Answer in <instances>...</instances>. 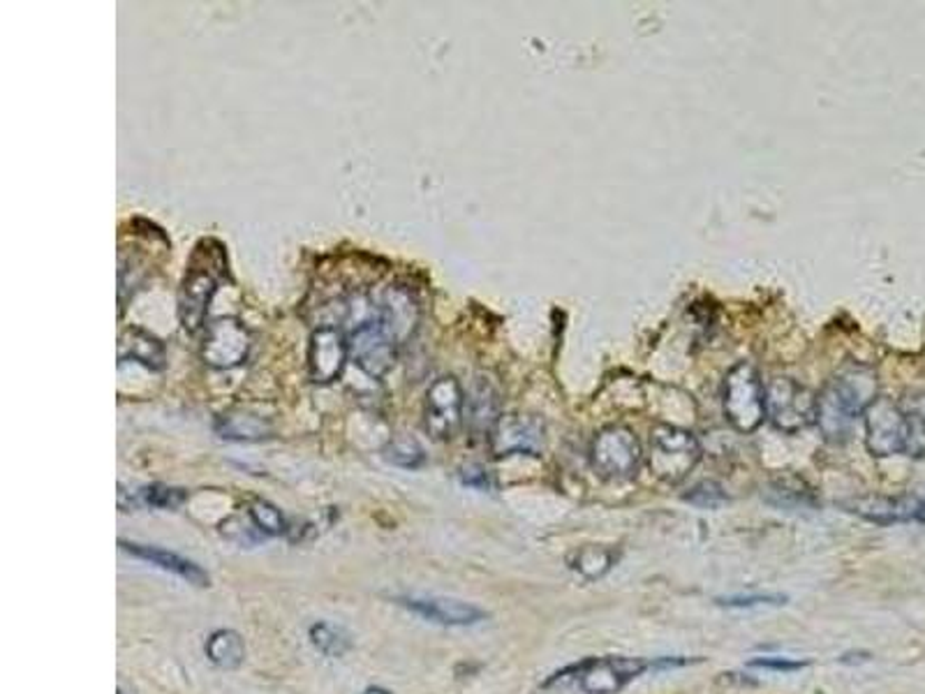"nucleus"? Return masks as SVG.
Instances as JSON below:
<instances>
[{
    "label": "nucleus",
    "mask_w": 925,
    "mask_h": 694,
    "mask_svg": "<svg viewBox=\"0 0 925 694\" xmlns=\"http://www.w3.org/2000/svg\"><path fill=\"white\" fill-rule=\"evenodd\" d=\"M877 373L849 361L835 373L817 397V427L830 442H845L856 421L877 401Z\"/></svg>",
    "instance_id": "1"
},
{
    "label": "nucleus",
    "mask_w": 925,
    "mask_h": 694,
    "mask_svg": "<svg viewBox=\"0 0 925 694\" xmlns=\"http://www.w3.org/2000/svg\"><path fill=\"white\" fill-rule=\"evenodd\" d=\"M223 283H232L227 248L218 238H199L176 294V313L186 334L206 329L208 309Z\"/></svg>",
    "instance_id": "2"
},
{
    "label": "nucleus",
    "mask_w": 925,
    "mask_h": 694,
    "mask_svg": "<svg viewBox=\"0 0 925 694\" xmlns=\"http://www.w3.org/2000/svg\"><path fill=\"white\" fill-rule=\"evenodd\" d=\"M725 419L738 433L757 431L766 419V387L750 361H738L725 375L722 387Z\"/></svg>",
    "instance_id": "3"
},
{
    "label": "nucleus",
    "mask_w": 925,
    "mask_h": 694,
    "mask_svg": "<svg viewBox=\"0 0 925 694\" xmlns=\"http://www.w3.org/2000/svg\"><path fill=\"white\" fill-rule=\"evenodd\" d=\"M701 461V444L695 433L671 424H658L648 436V468L667 485L688 479Z\"/></svg>",
    "instance_id": "4"
},
{
    "label": "nucleus",
    "mask_w": 925,
    "mask_h": 694,
    "mask_svg": "<svg viewBox=\"0 0 925 694\" xmlns=\"http://www.w3.org/2000/svg\"><path fill=\"white\" fill-rule=\"evenodd\" d=\"M590 463L594 472L609 481L634 479L643 463V447L637 433L622 424H609L597 431L590 444Z\"/></svg>",
    "instance_id": "5"
},
{
    "label": "nucleus",
    "mask_w": 925,
    "mask_h": 694,
    "mask_svg": "<svg viewBox=\"0 0 925 694\" xmlns=\"http://www.w3.org/2000/svg\"><path fill=\"white\" fill-rule=\"evenodd\" d=\"M766 417L783 433H800L817 424V397L791 378H773L766 384Z\"/></svg>",
    "instance_id": "6"
},
{
    "label": "nucleus",
    "mask_w": 925,
    "mask_h": 694,
    "mask_svg": "<svg viewBox=\"0 0 925 694\" xmlns=\"http://www.w3.org/2000/svg\"><path fill=\"white\" fill-rule=\"evenodd\" d=\"M865 447L873 457L888 459L909 451L912 421L909 412L890 399H877L863 414Z\"/></svg>",
    "instance_id": "7"
},
{
    "label": "nucleus",
    "mask_w": 925,
    "mask_h": 694,
    "mask_svg": "<svg viewBox=\"0 0 925 694\" xmlns=\"http://www.w3.org/2000/svg\"><path fill=\"white\" fill-rule=\"evenodd\" d=\"M253 348V336L248 326L238 317H218L208 322L204 329V339L199 356L208 369L232 371L248 361Z\"/></svg>",
    "instance_id": "8"
},
{
    "label": "nucleus",
    "mask_w": 925,
    "mask_h": 694,
    "mask_svg": "<svg viewBox=\"0 0 925 694\" xmlns=\"http://www.w3.org/2000/svg\"><path fill=\"white\" fill-rule=\"evenodd\" d=\"M350 359L360 366L368 378L382 380L392 371L398 356V341L386 331L375 317V304L368 320L352 326L350 331Z\"/></svg>",
    "instance_id": "9"
},
{
    "label": "nucleus",
    "mask_w": 925,
    "mask_h": 694,
    "mask_svg": "<svg viewBox=\"0 0 925 694\" xmlns=\"http://www.w3.org/2000/svg\"><path fill=\"white\" fill-rule=\"evenodd\" d=\"M465 394L454 375H442L431 382L424 399V431L442 442L452 440L463 427Z\"/></svg>",
    "instance_id": "10"
},
{
    "label": "nucleus",
    "mask_w": 925,
    "mask_h": 694,
    "mask_svg": "<svg viewBox=\"0 0 925 694\" xmlns=\"http://www.w3.org/2000/svg\"><path fill=\"white\" fill-rule=\"evenodd\" d=\"M489 444L495 459L514 454L540 457L547 444V427L534 414H502L489 433Z\"/></svg>",
    "instance_id": "11"
},
{
    "label": "nucleus",
    "mask_w": 925,
    "mask_h": 694,
    "mask_svg": "<svg viewBox=\"0 0 925 694\" xmlns=\"http://www.w3.org/2000/svg\"><path fill=\"white\" fill-rule=\"evenodd\" d=\"M350 361V336L341 324H319L311 334L308 375L315 384L338 382Z\"/></svg>",
    "instance_id": "12"
},
{
    "label": "nucleus",
    "mask_w": 925,
    "mask_h": 694,
    "mask_svg": "<svg viewBox=\"0 0 925 694\" xmlns=\"http://www.w3.org/2000/svg\"><path fill=\"white\" fill-rule=\"evenodd\" d=\"M652 667L643 657H600L579 665V685L588 694H616Z\"/></svg>",
    "instance_id": "13"
},
{
    "label": "nucleus",
    "mask_w": 925,
    "mask_h": 694,
    "mask_svg": "<svg viewBox=\"0 0 925 694\" xmlns=\"http://www.w3.org/2000/svg\"><path fill=\"white\" fill-rule=\"evenodd\" d=\"M373 304H375V317L398 341V345H403L414 334L416 326H420V320H422L420 299H416V294L405 285L394 283L390 287H384L382 294L373 299Z\"/></svg>",
    "instance_id": "14"
},
{
    "label": "nucleus",
    "mask_w": 925,
    "mask_h": 694,
    "mask_svg": "<svg viewBox=\"0 0 925 694\" xmlns=\"http://www.w3.org/2000/svg\"><path fill=\"white\" fill-rule=\"evenodd\" d=\"M845 507L854 515L868 519L873 524H903V521H916L925 519V500L918 496H865L847 500Z\"/></svg>",
    "instance_id": "15"
},
{
    "label": "nucleus",
    "mask_w": 925,
    "mask_h": 694,
    "mask_svg": "<svg viewBox=\"0 0 925 694\" xmlns=\"http://www.w3.org/2000/svg\"><path fill=\"white\" fill-rule=\"evenodd\" d=\"M118 361L121 364L132 361V364H139L146 371L160 373L167 366V350L165 343L151 331L130 324L118 334Z\"/></svg>",
    "instance_id": "16"
},
{
    "label": "nucleus",
    "mask_w": 925,
    "mask_h": 694,
    "mask_svg": "<svg viewBox=\"0 0 925 694\" xmlns=\"http://www.w3.org/2000/svg\"><path fill=\"white\" fill-rule=\"evenodd\" d=\"M403 605L437 625H474L486 618L482 609L454 597H405Z\"/></svg>",
    "instance_id": "17"
},
{
    "label": "nucleus",
    "mask_w": 925,
    "mask_h": 694,
    "mask_svg": "<svg viewBox=\"0 0 925 694\" xmlns=\"http://www.w3.org/2000/svg\"><path fill=\"white\" fill-rule=\"evenodd\" d=\"M118 545H121V549H124V551H128V554H132V556H137V558L146 560V563H151V565H158L160 569L171 571V575L186 579L188 584H195V586H208V575H206V571H204L199 565H195L193 560L184 558V556L171 554V551H165V549H158V547L137 545V541H126V539L118 541Z\"/></svg>",
    "instance_id": "18"
},
{
    "label": "nucleus",
    "mask_w": 925,
    "mask_h": 694,
    "mask_svg": "<svg viewBox=\"0 0 925 694\" xmlns=\"http://www.w3.org/2000/svg\"><path fill=\"white\" fill-rule=\"evenodd\" d=\"M500 391L493 384V380L486 378H476L474 387H472V394L468 401V424L470 431L476 436H486L493 431V427L498 424L500 419Z\"/></svg>",
    "instance_id": "19"
},
{
    "label": "nucleus",
    "mask_w": 925,
    "mask_h": 694,
    "mask_svg": "<svg viewBox=\"0 0 925 694\" xmlns=\"http://www.w3.org/2000/svg\"><path fill=\"white\" fill-rule=\"evenodd\" d=\"M216 433L225 440L257 442L272 438L274 427L272 421H266L253 412H227L216 419Z\"/></svg>",
    "instance_id": "20"
},
{
    "label": "nucleus",
    "mask_w": 925,
    "mask_h": 694,
    "mask_svg": "<svg viewBox=\"0 0 925 694\" xmlns=\"http://www.w3.org/2000/svg\"><path fill=\"white\" fill-rule=\"evenodd\" d=\"M206 657L220 669H236L246 657V646L238 632L218 629L206 642Z\"/></svg>",
    "instance_id": "21"
},
{
    "label": "nucleus",
    "mask_w": 925,
    "mask_h": 694,
    "mask_svg": "<svg viewBox=\"0 0 925 694\" xmlns=\"http://www.w3.org/2000/svg\"><path fill=\"white\" fill-rule=\"evenodd\" d=\"M146 274H148V262L139 260L135 251L121 248V253H118V306H121L118 309V315L121 317H124L128 299H132V294L139 290Z\"/></svg>",
    "instance_id": "22"
},
{
    "label": "nucleus",
    "mask_w": 925,
    "mask_h": 694,
    "mask_svg": "<svg viewBox=\"0 0 925 694\" xmlns=\"http://www.w3.org/2000/svg\"><path fill=\"white\" fill-rule=\"evenodd\" d=\"M613 563H616V554L609 547H597V545L581 547L572 556V567L585 579L604 577L607 571L613 567Z\"/></svg>",
    "instance_id": "23"
},
{
    "label": "nucleus",
    "mask_w": 925,
    "mask_h": 694,
    "mask_svg": "<svg viewBox=\"0 0 925 694\" xmlns=\"http://www.w3.org/2000/svg\"><path fill=\"white\" fill-rule=\"evenodd\" d=\"M384 459L405 470H420L426 463V451L414 438L396 436L384 447Z\"/></svg>",
    "instance_id": "24"
},
{
    "label": "nucleus",
    "mask_w": 925,
    "mask_h": 694,
    "mask_svg": "<svg viewBox=\"0 0 925 694\" xmlns=\"http://www.w3.org/2000/svg\"><path fill=\"white\" fill-rule=\"evenodd\" d=\"M248 515H250L253 524L257 526V530H262L264 535H283L285 528H287L285 517L281 515V509L268 500L250 502Z\"/></svg>",
    "instance_id": "25"
},
{
    "label": "nucleus",
    "mask_w": 925,
    "mask_h": 694,
    "mask_svg": "<svg viewBox=\"0 0 925 694\" xmlns=\"http://www.w3.org/2000/svg\"><path fill=\"white\" fill-rule=\"evenodd\" d=\"M311 642L324 655H332V657H338V655H343L350 648V642H347V637L343 635V632L336 629V627L324 625V623L311 627Z\"/></svg>",
    "instance_id": "26"
},
{
    "label": "nucleus",
    "mask_w": 925,
    "mask_h": 694,
    "mask_svg": "<svg viewBox=\"0 0 925 694\" xmlns=\"http://www.w3.org/2000/svg\"><path fill=\"white\" fill-rule=\"evenodd\" d=\"M188 498V493L184 489H174V487H165V485H154V487H146L141 489V500L151 507L158 509H174L181 505Z\"/></svg>",
    "instance_id": "27"
},
{
    "label": "nucleus",
    "mask_w": 925,
    "mask_h": 694,
    "mask_svg": "<svg viewBox=\"0 0 925 694\" xmlns=\"http://www.w3.org/2000/svg\"><path fill=\"white\" fill-rule=\"evenodd\" d=\"M685 500L692 502V505H699V507H718L727 500V496L722 493V489L718 485H712V481H703V485L695 487L688 496H685Z\"/></svg>",
    "instance_id": "28"
},
{
    "label": "nucleus",
    "mask_w": 925,
    "mask_h": 694,
    "mask_svg": "<svg viewBox=\"0 0 925 694\" xmlns=\"http://www.w3.org/2000/svg\"><path fill=\"white\" fill-rule=\"evenodd\" d=\"M720 605L725 607H761V605H785V595H731L720 597Z\"/></svg>",
    "instance_id": "29"
},
{
    "label": "nucleus",
    "mask_w": 925,
    "mask_h": 694,
    "mask_svg": "<svg viewBox=\"0 0 925 694\" xmlns=\"http://www.w3.org/2000/svg\"><path fill=\"white\" fill-rule=\"evenodd\" d=\"M750 665L761 667V669H773V672H798L803 667H808V662H798L789 657H759V659H752Z\"/></svg>",
    "instance_id": "30"
},
{
    "label": "nucleus",
    "mask_w": 925,
    "mask_h": 694,
    "mask_svg": "<svg viewBox=\"0 0 925 694\" xmlns=\"http://www.w3.org/2000/svg\"><path fill=\"white\" fill-rule=\"evenodd\" d=\"M461 481H463V485H468V487H474V489H489L491 487L489 475L482 468L461 470Z\"/></svg>",
    "instance_id": "31"
},
{
    "label": "nucleus",
    "mask_w": 925,
    "mask_h": 694,
    "mask_svg": "<svg viewBox=\"0 0 925 694\" xmlns=\"http://www.w3.org/2000/svg\"><path fill=\"white\" fill-rule=\"evenodd\" d=\"M364 694H390V692L382 690V687H371V690H366Z\"/></svg>",
    "instance_id": "32"
}]
</instances>
